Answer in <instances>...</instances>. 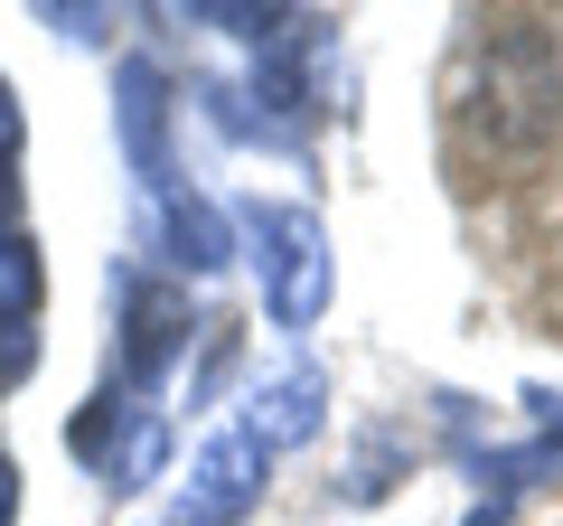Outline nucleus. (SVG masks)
Listing matches in <instances>:
<instances>
[{
  "label": "nucleus",
  "instance_id": "4",
  "mask_svg": "<svg viewBox=\"0 0 563 526\" xmlns=\"http://www.w3.org/2000/svg\"><path fill=\"white\" fill-rule=\"evenodd\" d=\"M188 339V302L169 283H132V348H122V366H132V385H151L169 358H179Z\"/></svg>",
  "mask_w": 563,
  "mask_h": 526
},
{
  "label": "nucleus",
  "instance_id": "13",
  "mask_svg": "<svg viewBox=\"0 0 563 526\" xmlns=\"http://www.w3.org/2000/svg\"><path fill=\"white\" fill-rule=\"evenodd\" d=\"M470 526H498V498H488V507H479V517H470Z\"/></svg>",
  "mask_w": 563,
  "mask_h": 526
},
{
  "label": "nucleus",
  "instance_id": "3",
  "mask_svg": "<svg viewBox=\"0 0 563 526\" xmlns=\"http://www.w3.org/2000/svg\"><path fill=\"white\" fill-rule=\"evenodd\" d=\"M263 461H273V451H263L254 432H217V442L198 451V480L169 507V526H235L244 507L263 498Z\"/></svg>",
  "mask_w": 563,
  "mask_h": 526
},
{
  "label": "nucleus",
  "instance_id": "10",
  "mask_svg": "<svg viewBox=\"0 0 563 526\" xmlns=\"http://www.w3.org/2000/svg\"><path fill=\"white\" fill-rule=\"evenodd\" d=\"M20 151V103H10V85H0V161Z\"/></svg>",
  "mask_w": 563,
  "mask_h": 526
},
{
  "label": "nucleus",
  "instance_id": "2",
  "mask_svg": "<svg viewBox=\"0 0 563 526\" xmlns=\"http://www.w3.org/2000/svg\"><path fill=\"white\" fill-rule=\"evenodd\" d=\"M254 244H263V302H273L282 329H310L329 310V235L320 217H301V207H273V217H254Z\"/></svg>",
  "mask_w": 563,
  "mask_h": 526
},
{
  "label": "nucleus",
  "instance_id": "8",
  "mask_svg": "<svg viewBox=\"0 0 563 526\" xmlns=\"http://www.w3.org/2000/svg\"><path fill=\"white\" fill-rule=\"evenodd\" d=\"M38 292H47V263L29 235H0V320H38Z\"/></svg>",
  "mask_w": 563,
  "mask_h": 526
},
{
  "label": "nucleus",
  "instance_id": "7",
  "mask_svg": "<svg viewBox=\"0 0 563 526\" xmlns=\"http://www.w3.org/2000/svg\"><path fill=\"white\" fill-rule=\"evenodd\" d=\"M122 132H132V161L151 169V179H161V76H151V66H122Z\"/></svg>",
  "mask_w": 563,
  "mask_h": 526
},
{
  "label": "nucleus",
  "instance_id": "9",
  "mask_svg": "<svg viewBox=\"0 0 563 526\" xmlns=\"http://www.w3.org/2000/svg\"><path fill=\"white\" fill-rule=\"evenodd\" d=\"M29 366H38V329H29V320H0V385H20Z\"/></svg>",
  "mask_w": 563,
  "mask_h": 526
},
{
  "label": "nucleus",
  "instance_id": "11",
  "mask_svg": "<svg viewBox=\"0 0 563 526\" xmlns=\"http://www.w3.org/2000/svg\"><path fill=\"white\" fill-rule=\"evenodd\" d=\"M10 517H20V470L0 461V526H10Z\"/></svg>",
  "mask_w": 563,
  "mask_h": 526
},
{
  "label": "nucleus",
  "instance_id": "12",
  "mask_svg": "<svg viewBox=\"0 0 563 526\" xmlns=\"http://www.w3.org/2000/svg\"><path fill=\"white\" fill-rule=\"evenodd\" d=\"M10 207H20V169L0 161V217H10Z\"/></svg>",
  "mask_w": 563,
  "mask_h": 526
},
{
  "label": "nucleus",
  "instance_id": "1",
  "mask_svg": "<svg viewBox=\"0 0 563 526\" xmlns=\"http://www.w3.org/2000/svg\"><path fill=\"white\" fill-rule=\"evenodd\" d=\"M451 122L488 161H554L563 151V39L536 20H498L470 39Z\"/></svg>",
  "mask_w": 563,
  "mask_h": 526
},
{
  "label": "nucleus",
  "instance_id": "5",
  "mask_svg": "<svg viewBox=\"0 0 563 526\" xmlns=\"http://www.w3.org/2000/svg\"><path fill=\"white\" fill-rule=\"evenodd\" d=\"M320 395H329V385L310 376V366H291L282 385H263V395H254L244 432H254L263 451H291V442H310V432H320Z\"/></svg>",
  "mask_w": 563,
  "mask_h": 526
},
{
  "label": "nucleus",
  "instance_id": "6",
  "mask_svg": "<svg viewBox=\"0 0 563 526\" xmlns=\"http://www.w3.org/2000/svg\"><path fill=\"white\" fill-rule=\"evenodd\" d=\"M161 254L179 263V273H217L225 263V226L207 198H188V188H161Z\"/></svg>",
  "mask_w": 563,
  "mask_h": 526
}]
</instances>
